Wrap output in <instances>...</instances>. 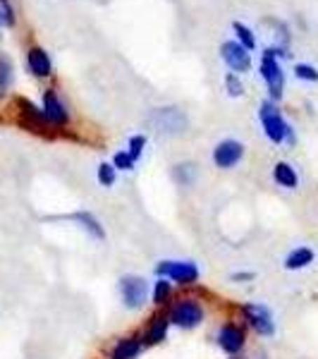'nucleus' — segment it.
<instances>
[{"label": "nucleus", "instance_id": "obj_24", "mask_svg": "<svg viewBox=\"0 0 318 359\" xmlns=\"http://www.w3.org/2000/svg\"><path fill=\"white\" fill-rule=\"evenodd\" d=\"M144 149H146V137H141V135L130 137V142H127V154H130L132 158H134V161L141 158Z\"/></svg>", "mask_w": 318, "mask_h": 359}, {"label": "nucleus", "instance_id": "obj_22", "mask_svg": "<svg viewBox=\"0 0 318 359\" xmlns=\"http://www.w3.org/2000/svg\"><path fill=\"white\" fill-rule=\"evenodd\" d=\"M225 89H228V96H230V98L244 96V84H242L240 74H235V72L225 74Z\"/></svg>", "mask_w": 318, "mask_h": 359}, {"label": "nucleus", "instance_id": "obj_10", "mask_svg": "<svg viewBox=\"0 0 318 359\" xmlns=\"http://www.w3.org/2000/svg\"><path fill=\"white\" fill-rule=\"evenodd\" d=\"M43 115H46V123H48L50 127H67L69 123V111L67 106L60 101V96H57L55 89H46L43 91Z\"/></svg>", "mask_w": 318, "mask_h": 359}, {"label": "nucleus", "instance_id": "obj_17", "mask_svg": "<svg viewBox=\"0 0 318 359\" xmlns=\"http://www.w3.org/2000/svg\"><path fill=\"white\" fill-rule=\"evenodd\" d=\"M273 180L277 187H285V189H297V184H299L297 170H294L287 161H277L273 165Z\"/></svg>", "mask_w": 318, "mask_h": 359}, {"label": "nucleus", "instance_id": "obj_5", "mask_svg": "<svg viewBox=\"0 0 318 359\" xmlns=\"http://www.w3.org/2000/svg\"><path fill=\"white\" fill-rule=\"evenodd\" d=\"M240 314L247 321V326H249L256 335H261V338H273V335H275L273 311H270L265 304L247 302V304L240 306Z\"/></svg>", "mask_w": 318, "mask_h": 359}, {"label": "nucleus", "instance_id": "obj_13", "mask_svg": "<svg viewBox=\"0 0 318 359\" xmlns=\"http://www.w3.org/2000/svg\"><path fill=\"white\" fill-rule=\"evenodd\" d=\"M27 67L29 72L34 74V77L39 79H46L53 74V62H50V55L46 53L41 46H32V48L27 50Z\"/></svg>", "mask_w": 318, "mask_h": 359}, {"label": "nucleus", "instance_id": "obj_9", "mask_svg": "<svg viewBox=\"0 0 318 359\" xmlns=\"http://www.w3.org/2000/svg\"><path fill=\"white\" fill-rule=\"evenodd\" d=\"M17 115H20V125L29 132H46L48 130V123H46V115L39 106H34L29 98H17Z\"/></svg>", "mask_w": 318, "mask_h": 359}, {"label": "nucleus", "instance_id": "obj_26", "mask_svg": "<svg viewBox=\"0 0 318 359\" xmlns=\"http://www.w3.org/2000/svg\"><path fill=\"white\" fill-rule=\"evenodd\" d=\"M113 165H115V170H134L137 168V161L132 158L127 151H118L113 156Z\"/></svg>", "mask_w": 318, "mask_h": 359}, {"label": "nucleus", "instance_id": "obj_18", "mask_svg": "<svg viewBox=\"0 0 318 359\" xmlns=\"http://www.w3.org/2000/svg\"><path fill=\"white\" fill-rule=\"evenodd\" d=\"M172 283L165 280V278H158V280L151 285V302L155 306H167L172 302Z\"/></svg>", "mask_w": 318, "mask_h": 359}, {"label": "nucleus", "instance_id": "obj_4", "mask_svg": "<svg viewBox=\"0 0 318 359\" xmlns=\"http://www.w3.org/2000/svg\"><path fill=\"white\" fill-rule=\"evenodd\" d=\"M155 276L170 280L172 285L192 287L199 283L201 271L194 262H175V259H167V262H160L155 266Z\"/></svg>", "mask_w": 318, "mask_h": 359}, {"label": "nucleus", "instance_id": "obj_6", "mask_svg": "<svg viewBox=\"0 0 318 359\" xmlns=\"http://www.w3.org/2000/svg\"><path fill=\"white\" fill-rule=\"evenodd\" d=\"M242 158H244V144L237 139H223L213 149V163L221 170H233L235 165H240Z\"/></svg>", "mask_w": 318, "mask_h": 359}, {"label": "nucleus", "instance_id": "obj_1", "mask_svg": "<svg viewBox=\"0 0 318 359\" xmlns=\"http://www.w3.org/2000/svg\"><path fill=\"white\" fill-rule=\"evenodd\" d=\"M258 120H261L263 135L268 137L273 144H277V147H282V144H290V147H292V144H294L292 125L282 118L273 101H263L261 106H258Z\"/></svg>", "mask_w": 318, "mask_h": 359}, {"label": "nucleus", "instance_id": "obj_8", "mask_svg": "<svg viewBox=\"0 0 318 359\" xmlns=\"http://www.w3.org/2000/svg\"><path fill=\"white\" fill-rule=\"evenodd\" d=\"M216 343L225 352V355L235 357V355H240V352L244 350V345H247V331L242 326H237V323H223V326L218 328Z\"/></svg>", "mask_w": 318, "mask_h": 359}, {"label": "nucleus", "instance_id": "obj_27", "mask_svg": "<svg viewBox=\"0 0 318 359\" xmlns=\"http://www.w3.org/2000/svg\"><path fill=\"white\" fill-rule=\"evenodd\" d=\"M230 278H233L235 283H240V280H254V278H256V273H249V271H244V273H233Z\"/></svg>", "mask_w": 318, "mask_h": 359}, {"label": "nucleus", "instance_id": "obj_20", "mask_svg": "<svg viewBox=\"0 0 318 359\" xmlns=\"http://www.w3.org/2000/svg\"><path fill=\"white\" fill-rule=\"evenodd\" d=\"M96 177H98V182H101V187H113L115 180H118V170H115L113 163L103 161V163L98 165V170H96Z\"/></svg>", "mask_w": 318, "mask_h": 359}, {"label": "nucleus", "instance_id": "obj_23", "mask_svg": "<svg viewBox=\"0 0 318 359\" xmlns=\"http://www.w3.org/2000/svg\"><path fill=\"white\" fill-rule=\"evenodd\" d=\"M294 77L304 79V82H318V69L309 62H297L294 65Z\"/></svg>", "mask_w": 318, "mask_h": 359}, {"label": "nucleus", "instance_id": "obj_28", "mask_svg": "<svg viewBox=\"0 0 318 359\" xmlns=\"http://www.w3.org/2000/svg\"><path fill=\"white\" fill-rule=\"evenodd\" d=\"M230 359H242V357H237V355H235V357H230Z\"/></svg>", "mask_w": 318, "mask_h": 359}, {"label": "nucleus", "instance_id": "obj_21", "mask_svg": "<svg viewBox=\"0 0 318 359\" xmlns=\"http://www.w3.org/2000/svg\"><path fill=\"white\" fill-rule=\"evenodd\" d=\"M233 29H235L237 39H240V43L244 46L247 50H254V48H256V39H254V32H251L249 27L242 25V22H235Z\"/></svg>", "mask_w": 318, "mask_h": 359}, {"label": "nucleus", "instance_id": "obj_16", "mask_svg": "<svg viewBox=\"0 0 318 359\" xmlns=\"http://www.w3.org/2000/svg\"><path fill=\"white\" fill-rule=\"evenodd\" d=\"M316 262V252L311 247H304V245H299V247H294L290 254L285 257V262H282V266H285V271H304V269H309L311 264Z\"/></svg>", "mask_w": 318, "mask_h": 359}, {"label": "nucleus", "instance_id": "obj_7", "mask_svg": "<svg viewBox=\"0 0 318 359\" xmlns=\"http://www.w3.org/2000/svg\"><path fill=\"white\" fill-rule=\"evenodd\" d=\"M258 72H261L265 86H268V94H270V101H277L282 96V89H285V72H282L280 62L275 57L265 55L261 57V65H258Z\"/></svg>", "mask_w": 318, "mask_h": 359}, {"label": "nucleus", "instance_id": "obj_14", "mask_svg": "<svg viewBox=\"0 0 318 359\" xmlns=\"http://www.w3.org/2000/svg\"><path fill=\"white\" fill-rule=\"evenodd\" d=\"M67 221L77 223L86 235L94 237V240H98V242L106 240V228H103L101 221H98V218H96L91 211H77V213H69Z\"/></svg>", "mask_w": 318, "mask_h": 359}, {"label": "nucleus", "instance_id": "obj_2", "mask_svg": "<svg viewBox=\"0 0 318 359\" xmlns=\"http://www.w3.org/2000/svg\"><path fill=\"white\" fill-rule=\"evenodd\" d=\"M206 318V311L196 299L192 297H182V299H175L167 309V321L170 326H177V328H184V331H194L204 323Z\"/></svg>", "mask_w": 318, "mask_h": 359}, {"label": "nucleus", "instance_id": "obj_19", "mask_svg": "<svg viewBox=\"0 0 318 359\" xmlns=\"http://www.w3.org/2000/svg\"><path fill=\"white\" fill-rule=\"evenodd\" d=\"M10 86H13V65L8 57H0V101L8 96Z\"/></svg>", "mask_w": 318, "mask_h": 359}, {"label": "nucleus", "instance_id": "obj_12", "mask_svg": "<svg viewBox=\"0 0 318 359\" xmlns=\"http://www.w3.org/2000/svg\"><path fill=\"white\" fill-rule=\"evenodd\" d=\"M167 331H170V321H167V314L158 311L148 318V326L144 331L141 340H144V347H153V345H160L163 340L167 338Z\"/></svg>", "mask_w": 318, "mask_h": 359}, {"label": "nucleus", "instance_id": "obj_15", "mask_svg": "<svg viewBox=\"0 0 318 359\" xmlns=\"http://www.w3.org/2000/svg\"><path fill=\"white\" fill-rule=\"evenodd\" d=\"M144 350V340L141 335H125L115 343L111 359H137Z\"/></svg>", "mask_w": 318, "mask_h": 359}, {"label": "nucleus", "instance_id": "obj_3", "mask_svg": "<svg viewBox=\"0 0 318 359\" xmlns=\"http://www.w3.org/2000/svg\"><path fill=\"white\" fill-rule=\"evenodd\" d=\"M118 290H120V299H123V304L130 311L144 309L148 299H151V283L144 276H134V273L123 276L118 283Z\"/></svg>", "mask_w": 318, "mask_h": 359}, {"label": "nucleus", "instance_id": "obj_25", "mask_svg": "<svg viewBox=\"0 0 318 359\" xmlns=\"http://www.w3.org/2000/svg\"><path fill=\"white\" fill-rule=\"evenodd\" d=\"M17 17H15V8L10 0H0V25L3 27H15Z\"/></svg>", "mask_w": 318, "mask_h": 359}, {"label": "nucleus", "instance_id": "obj_11", "mask_svg": "<svg viewBox=\"0 0 318 359\" xmlns=\"http://www.w3.org/2000/svg\"><path fill=\"white\" fill-rule=\"evenodd\" d=\"M221 55L235 74H244L251 67V53L240 41H225L221 46Z\"/></svg>", "mask_w": 318, "mask_h": 359}]
</instances>
